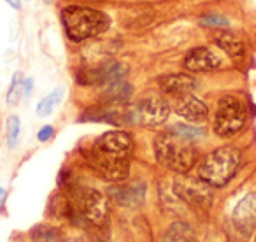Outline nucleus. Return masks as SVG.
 I'll use <instances>...</instances> for the list:
<instances>
[{"label": "nucleus", "instance_id": "nucleus-19", "mask_svg": "<svg viewBox=\"0 0 256 242\" xmlns=\"http://www.w3.org/2000/svg\"><path fill=\"white\" fill-rule=\"evenodd\" d=\"M64 95H65V90L64 88H56V90H53L50 95L44 96V98L39 102V106H37V116H39V118L50 116V114L62 104Z\"/></svg>", "mask_w": 256, "mask_h": 242}, {"label": "nucleus", "instance_id": "nucleus-25", "mask_svg": "<svg viewBox=\"0 0 256 242\" xmlns=\"http://www.w3.org/2000/svg\"><path fill=\"white\" fill-rule=\"evenodd\" d=\"M32 88H34V79H26L25 81V95L26 96L32 93Z\"/></svg>", "mask_w": 256, "mask_h": 242}, {"label": "nucleus", "instance_id": "nucleus-13", "mask_svg": "<svg viewBox=\"0 0 256 242\" xmlns=\"http://www.w3.org/2000/svg\"><path fill=\"white\" fill-rule=\"evenodd\" d=\"M234 223L242 234H251L256 228V193L246 195L234 210Z\"/></svg>", "mask_w": 256, "mask_h": 242}, {"label": "nucleus", "instance_id": "nucleus-5", "mask_svg": "<svg viewBox=\"0 0 256 242\" xmlns=\"http://www.w3.org/2000/svg\"><path fill=\"white\" fill-rule=\"evenodd\" d=\"M86 158L93 170L109 182H124L130 176V158L112 156L95 148H92Z\"/></svg>", "mask_w": 256, "mask_h": 242}, {"label": "nucleus", "instance_id": "nucleus-22", "mask_svg": "<svg viewBox=\"0 0 256 242\" xmlns=\"http://www.w3.org/2000/svg\"><path fill=\"white\" fill-rule=\"evenodd\" d=\"M200 25L206 26V28H226L228 25H230V22H228L224 16H220V14H207L204 16L202 20H200Z\"/></svg>", "mask_w": 256, "mask_h": 242}, {"label": "nucleus", "instance_id": "nucleus-26", "mask_svg": "<svg viewBox=\"0 0 256 242\" xmlns=\"http://www.w3.org/2000/svg\"><path fill=\"white\" fill-rule=\"evenodd\" d=\"M6 2H8L12 9H22V2H20V0H6Z\"/></svg>", "mask_w": 256, "mask_h": 242}, {"label": "nucleus", "instance_id": "nucleus-8", "mask_svg": "<svg viewBox=\"0 0 256 242\" xmlns=\"http://www.w3.org/2000/svg\"><path fill=\"white\" fill-rule=\"evenodd\" d=\"M128 67L120 62H107L95 68H88V70H81L78 76V82L82 86H109L112 82L123 81L126 79Z\"/></svg>", "mask_w": 256, "mask_h": 242}, {"label": "nucleus", "instance_id": "nucleus-10", "mask_svg": "<svg viewBox=\"0 0 256 242\" xmlns=\"http://www.w3.org/2000/svg\"><path fill=\"white\" fill-rule=\"evenodd\" d=\"M174 192L178 195V198H181L186 204H192V206L206 207L212 200L209 184L204 182L200 178L198 181H195V179H179L174 184Z\"/></svg>", "mask_w": 256, "mask_h": 242}, {"label": "nucleus", "instance_id": "nucleus-16", "mask_svg": "<svg viewBox=\"0 0 256 242\" xmlns=\"http://www.w3.org/2000/svg\"><path fill=\"white\" fill-rule=\"evenodd\" d=\"M212 40L220 50H223L234 60H242L246 56V46L242 42V39L237 34L230 32V30H216L212 34Z\"/></svg>", "mask_w": 256, "mask_h": 242}, {"label": "nucleus", "instance_id": "nucleus-17", "mask_svg": "<svg viewBox=\"0 0 256 242\" xmlns=\"http://www.w3.org/2000/svg\"><path fill=\"white\" fill-rule=\"evenodd\" d=\"M162 242H196V237L190 224L178 221L167 228V232L162 237Z\"/></svg>", "mask_w": 256, "mask_h": 242}, {"label": "nucleus", "instance_id": "nucleus-3", "mask_svg": "<svg viewBox=\"0 0 256 242\" xmlns=\"http://www.w3.org/2000/svg\"><path fill=\"white\" fill-rule=\"evenodd\" d=\"M240 165V151L224 146L209 153L198 167V178L212 188H223L234 179Z\"/></svg>", "mask_w": 256, "mask_h": 242}, {"label": "nucleus", "instance_id": "nucleus-4", "mask_svg": "<svg viewBox=\"0 0 256 242\" xmlns=\"http://www.w3.org/2000/svg\"><path fill=\"white\" fill-rule=\"evenodd\" d=\"M248 121V110L237 96H223L218 102L216 118H214V132L216 136L228 139L240 132Z\"/></svg>", "mask_w": 256, "mask_h": 242}, {"label": "nucleus", "instance_id": "nucleus-21", "mask_svg": "<svg viewBox=\"0 0 256 242\" xmlns=\"http://www.w3.org/2000/svg\"><path fill=\"white\" fill-rule=\"evenodd\" d=\"M20 134H22V121H20L18 116H11L8 120V144L11 150L18 146Z\"/></svg>", "mask_w": 256, "mask_h": 242}, {"label": "nucleus", "instance_id": "nucleus-27", "mask_svg": "<svg viewBox=\"0 0 256 242\" xmlns=\"http://www.w3.org/2000/svg\"><path fill=\"white\" fill-rule=\"evenodd\" d=\"M6 195H8V193H6V190H4V188H0V207L4 206V202H6Z\"/></svg>", "mask_w": 256, "mask_h": 242}, {"label": "nucleus", "instance_id": "nucleus-20", "mask_svg": "<svg viewBox=\"0 0 256 242\" xmlns=\"http://www.w3.org/2000/svg\"><path fill=\"white\" fill-rule=\"evenodd\" d=\"M22 95H25V81H23L22 72H16L8 93V104L9 106H16L20 102V98H22Z\"/></svg>", "mask_w": 256, "mask_h": 242}, {"label": "nucleus", "instance_id": "nucleus-6", "mask_svg": "<svg viewBox=\"0 0 256 242\" xmlns=\"http://www.w3.org/2000/svg\"><path fill=\"white\" fill-rule=\"evenodd\" d=\"M168 116H170V104L160 96H150L140 100L137 106L130 107V121L148 128L167 123Z\"/></svg>", "mask_w": 256, "mask_h": 242}, {"label": "nucleus", "instance_id": "nucleus-23", "mask_svg": "<svg viewBox=\"0 0 256 242\" xmlns=\"http://www.w3.org/2000/svg\"><path fill=\"white\" fill-rule=\"evenodd\" d=\"M172 132L178 134V136L184 137V139L192 140L196 139V137H202L204 136V130L202 128H195V126H188V125H178L172 128Z\"/></svg>", "mask_w": 256, "mask_h": 242}, {"label": "nucleus", "instance_id": "nucleus-24", "mask_svg": "<svg viewBox=\"0 0 256 242\" xmlns=\"http://www.w3.org/2000/svg\"><path fill=\"white\" fill-rule=\"evenodd\" d=\"M53 134H54L53 126L46 125V126H42V128L39 130V134H37V139H39L40 142H48V140L53 137Z\"/></svg>", "mask_w": 256, "mask_h": 242}, {"label": "nucleus", "instance_id": "nucleus-14", "mask_svg": "<svg viewBox=\"0 0 256 242\" xmlns=\"http://www.w3.org/2000/svg\"><path fill=\"white\" fill-rule=\"evenodd\" d=\"M109 196L123 207L140 206L146 198V184L144 182H132V184L114 186L109 190Z\"/></svg>", "mask_w": 256, "mask_h": 242}, {"label": "nucleus", "instance_id": "nucleus-12", "mask_svg": "<svg viewBox=\"0 0 256 242\" xmlns=\"http://www.w3.org/2000/svg\"><path fill=\"white\" fill-rule=\"evenodd\" d=\"M223 65L221 56L210 48H196V50L190 51L186 54L184 68L188 72H195V74H206V72H212Z\"/></svg>", "mask_w": 256, "mask_h": 242}, {"label": "nucleus", "instance_id": "nucleus-11", "mask_svg": "<svg viewBox=\"0 0 256 242\" xmlns=\"http://www.w3.org/2000/svg\"><path fill=\"white\" fill-rule=\"evenodd\" d=\"M172 109L178 116L190 123H204L209 118V107L193 93H184V95L174 96Z\"/></svg>", "mask_w": 256, "mask_h": 242}, {"label": "nucleus", "instance_id": "nucleus-1", "mask_svg": "<svg viewBox=\"0 0 256 242\" xmlns=\"http://www.w3.org/2000/svg\"><path fill=\"white\" fill-rule=\"evenodd\" d=\"M154 154L160 165L176 172V174H188L198 160V151L184 137L174 132L162 134L154 140Z\"/></svg>", "mask_w": 256, "mask_h": 242}, {"label": "nucleus", "instance_id": "nucleus-15", "mask_svg": "<svg viewBox=\"0 0 256 242\" xmlns=\"http://www.w3.org/2000/svg\"><path fill=\"white\" fill-rule=\"evenodd\" d=\"M158 86L165 95L179 96L184 95V93H192L196 86V81L190 74H168L162 76Z\"/></svg>", "mask_w": 256, "mask_h": 242}, {"label": "nucleus", "instance_id": "nucleus-9", "mask_svg": "<svg viewBox=\"0 0 256 242\" xmlns=\"http://www.w3.org/2000/svg\"><path fill=\"white\" fill-rule=\"evenodd\" d=\"M93 148L102 153L112 154V156L130 158L134 153V139L124 130H112V132H106L104 136H100Z\"/></svg>", "mask_w": 256, "mask_h": 242}, {"label": "nucleus", "instance_id": "nucleus-18", "mask_svg": "<svg viewBox=\"0 0 256 242\" xmlns=\"http://www.w3.org/2000/svg\"><path fill=\"white\" fill-rule=\"evenodd\" d=\"M106 100L109 104H126L134 92L132 86L126 82V79L112 82V84L106 86Z\"/></svg>", "mask_w": 256, "mask_h": 242}, {"label": "nucleus", "instance_id": "nucleus-28", "mask_svg": "<svg viewBox=\"0 0 256 242\" xmlns=\"http://www.w3.org/2000/svg\"><path fill=\"white\" fill-rule=\"evenodd\" d=\"M254 242H256V235H254Z\"/></svg>", "mask_w": 256, "mask_h": 242}, {"label": "nucleus", "instance_id": "nucleus-7", "mask_svg": "<svg viewBox=\"0 0 256 242\" xmlns=\"http://www.w3.org/2000/svg\"><path fill=\"white\" fill-rule=\"evenodd\" d=\"M78 214L92 226H104L109 216V198L102 192L84 190L78 198Z\"/></svg>", "mask_w": 256, "mask_h": 242}, {"label": "nucleus", "instance_id": "nucleus-2", "mask_svg": "<svg viewBox=\"0 0 256 242\" xmlns=\"http://www.w3.org/2000/svg\"><path fill=\"white\" fill-rule=\"evenodd\" d=\"M62 22L72 40H86L106 34L110 26V18L102 11L90 8H67L62 11Z\"/></svg>", "mask_w": 256, "mask_h": 242}]
</instances>
